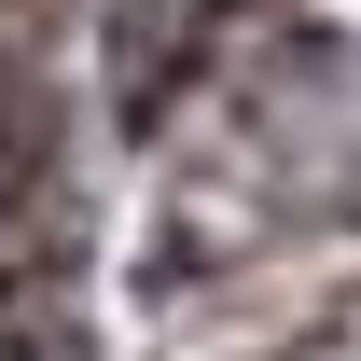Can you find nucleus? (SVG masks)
I'll use <instances>...</instances> for the list:
<instances>
[{"label":"nucleus","instance_id":"f257e3e1","mask_svg":"<svg viewBox=\"0 0 361 361\" xmlns=\"http://www.w3.org/2000/svg\"><path fill=\"white\" fill-rule=\"evenodd\" d=\"M209 0H126L111 14V84H126V126H167V97L195 84V56H209Z\"/></svg>","mask_w":361,"mask_h":361},{"label":"nucleus","instance_id":"f03ea898","mask_svg":"<svg viewBox=\"0 0 361 361\" xmlns=\"http://www.w3.org/2000/svg\"><path fill=\"white\" fill-rule=\"evenodd\" d=\"M56 167V97L28 84V56H0V195H42Z\"/></svg>","mask_w":361,"mask_h":361}]
</instances>
